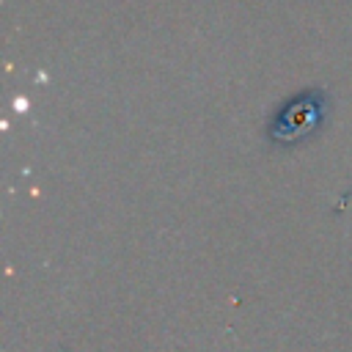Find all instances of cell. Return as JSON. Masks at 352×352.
<instances>
[{
    "instance_id": "1",
    "label": "cell",
    "mask_w": 352,
    "mask_h": 352,
    "mask_svg": "<svg viewBox=\"0 0 352 352\" xmlns=\"http://www.w3.org/2000/svg\"><path fill=\"white\" fill-rule=\"evenodd\" d=\"M322 107L324 104H322V96L319 94H308V96L294 99L289 107H283V113L272 124V138L289 143V140H297V138L308 135L319 124Z\"/></svg>"
}]
</instances>
